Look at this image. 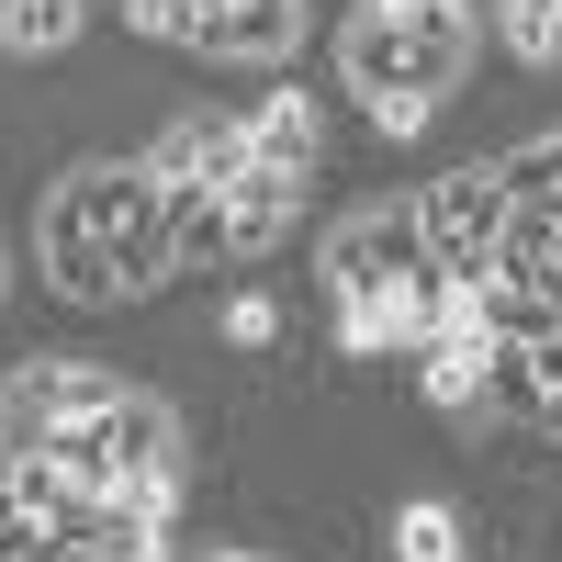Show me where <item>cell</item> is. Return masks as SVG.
<instances>
[{
	"label": "cell",
	"instance_id": "6da1fadb",
	"mask_svg": "<svg viewBox=\"0 0 562 562\" xmlns=\"http://www.w3.org/2000/svg\"><path fill=\"white\" fill-rule=\"evenodd\" d=\"M34 270H45L57 304H90V315L169 293L180 248H169L158 169L147 158H79V169H57L45 203H34Z\"/></svg>",
	"mask_w": 562,
	"mask_h": 562
},
{
	"label": "cell",
	"instance_id": "7a4b0ae2",
	"mask_svg": "<svg viewBox=\"0 0 562 562\" xmlns=\"http://www.w3.org/2000/svg\"><path fill=\"white\" fill-rule=\"evenodd\" d=\"M473 45H484L473 0H360L338 23V79L360 90V113L383 135H428L450 90L473 79Z\"/></svg>",
	"mask_w": 562,
	"mask_h": 562
},
{
	"label": "cell",
	"instance_id": "3957f363",
	"mask_svg": "<svg viewBox=\"0 0 562 562\" xmlns=\"http://www.w3.org/2000/svg\"><path fill=\"white\" fill-rule=\"evenodd\" d=\"M326 304H338V338L349 349H428V315H439V259H428V225H416V192H383L326 225Z\"/></svg>",
	"mask_w": 562,
	"mask_h": 562
},
{
	"label": "cell",
	"instance_id": "277c9868",
	"mask_svg": "<svg viewBox=\"0 0 562 562\" xmlns=\"http://www.w3.org/2000/svg\"><path fill=\"white\" fill-rule=\"evenodd\" d=\"M124 34L225 68H281L304 45V0H124Z\"/></svg>",
	"mask_w": 562,
	"mask_h": 562
},
{
	"label": "cell",
	"instance_id": "5b68a950",
	"mask_svg": "<svg viewBox=\"0 0 562 562\" xmlns=\"http://www.w3.org/2000/svg\"><path fill=\"white\" fill-rule=\"evenodd\" d=\"M416 225H428V259H439V281H495V248H506V225H518L506 158H473V169L416 180Z\"/></svg>",
	"mask_w": 562,
	"mask_h": 562
},
{
	"label": "cell",
	"instance_id": "8992f818",
	"mask_svg": "<svg viewBox=\"0 0 562 562\" xmlns=\"http://www.w3.org/2000/svg\"><path fill=\"white\" fill-rule=\"evenodd\" d=\"M124 383V371H102V360H68V349H23L12 371H0V461H45L68 439V416L79 405H102Z\"/></svg>",
	"mask_w": 562,
	"mask_h": 562
},
{
	"label": "cell",
	"instance_id": "52a82bcc",
	"mask_svg": "<svg viewBox=\"0 0 562 562\" xmlns=\"http://www.w3.org/2000/svg\"><path fill=\"white\" fill-rule=\"evenodd\" d=\"M90 34V0H0V57H68Z\"/></svg>",
	"mask_w": 562,
	"mask_h": 562
},
{
	"label": "cell",
	"instance_id": "ba28073f",
	"mask_svg": "<svg viewBox=\"0 0 562 562\" xmlns=\"http://www.w3.org/2000/svg\"><path fill=\"white\" fill-rule=\"evenodd\" d=\"M495 45L518 68H562V0H495Z\"/></svg>",
	"mask_w": 562,
	"mask_h": 562
},
{
	"label": "cell",
	"instance_id": "9c48e42d",
	"mask_svg": "<svg viewBox=\"0 0 562 562\" xmlns=\"http://www.w3.org/2000/svg\"><path fill=\"white\" fill-rule=\"evenodd\" d=\"M394 562H461V518L439 495H416L405 518H394Z\"/></svg>",
	"mask_w": 562,
	"mask_h": 562
},
{
	"label": "cell",
	"instance_id": "30bf717a",
	"mask_svg": "<svg viewBox=\"0 0 562 562\" xmlns=\"http://www.w3.org/2000/svg\"><path fill=\"white\" fill-rule=\"evenodd\" d=\"M23 562H169V540H34Z\"/></svg>",
	"mask_w": 562,
	"mask_h": 562
},
{
	"label": "cell",
	"instance_id": "8fae6325",
	"mask_svg": "<svg viewBox=\"0 0 562 562\" xmlns=\"http://www.w3.org/2000/svg\"><path fill=\"white\" fill-rule=\"evenodd\" d=\"M203 562H270V551H203Z\"/></svg>",
	"mask_w": 562,
	"mask_h": 562
},
{
	"label": "cell",
	"instance_id": "7c38bea8",
	"mask_svg": "<svg viewBox=\"0 0 562 562\" xmlns=\"http://www.w3.org/2000/svg\"><path fill=\"white\" fill-rule=\"evenodd\" d=\"M0 304H12V248H0Z\"/></svg>",
	"mask_w": 562,
	"mask_h": 562
}]
</instances>
